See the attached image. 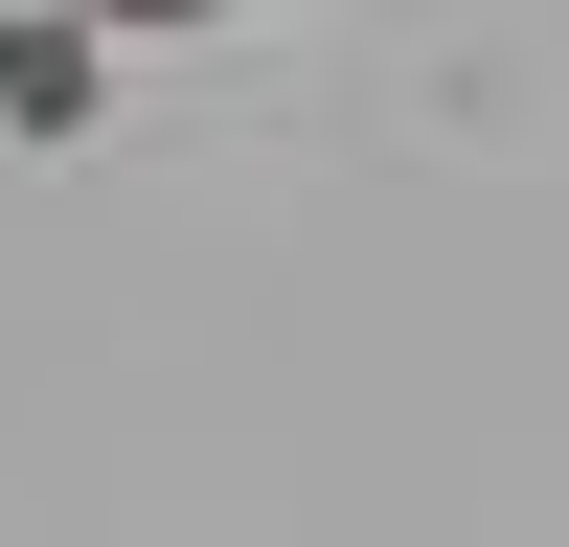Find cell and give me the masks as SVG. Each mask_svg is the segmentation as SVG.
<instances>
[{"instance_id": "obj_1", "label": "cell", "mask_w": 569, "mask_h": 547, "mask_svg": "<svg viewBox=\"0 0 569 547\" xmlns=\"http://www.w3.org/2000/svg\"><path fill=\"white\" fill-rule=\"evenodd\" d=\"M91 115H114V46L69 0H0V137H91Z\"/></svg>"}, {"instance_id": "obj_2", "label": "cell", "mask_w": 569, "mask_h": 547, "mask_svg": "<svg viewBox=\"0 0 569 547\" xmlns=\"http://www.w3.org/2000/svg\"><path fill=\"white\" fill-rule=\"evenodd\" d=\"M91 46H160V23H228V0H69Z\"/></svg>"}]
</instances>
